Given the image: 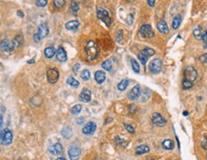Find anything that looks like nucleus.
Listing matches in <instances>:
<instances>
[{
	"label": "nucleus",
	"instance_id": "obj_21",
	"mask_svg": "<svg viewBox=\"0 0 207 160\" xmlns=\"http://www.w3.org/2000/svg\"><path fill=\"white\" fill-rule=\"evenodd\" d=\"M57 54V51H55V49L52 47H47L44 50V55L46 58H48V59H51V58L54 57V55Z\"/></svg>",
	"mask_w": 207,
	"mask_h": 160
},
{
	"label": "nucleus",
	"instance_id": "obj_28",
	"mask_svg": "<svg viewBox=\"0 0 207 160\" xmlns=\"http://www.w3.org/2000/svg\"><path fill=\"white\" fill-rule=\"evenodd\" d=\"M12 42H14V44L15 47H20V46L23 45V42H24V38H23V36L21 34H17L16 36L14 37V39L12 40Z\"/></svg>",
	"mask_w": 207,
	"mask_h": 160
},
{
	"label": "nucleus",
	"instance_id": "obj_51",
	"mask_svg": "<svg viewBox=\"0 0 207 160\" xmlns=\"http://www.w3.org/2000/svg\"><path fill=\"white\" fill-rule=\"evenodd\" d=\"M34 62H35V60L34 59V58H32V59H31V60L28 61V64H32V63H34Z\"/></svg>",
	"mask_w": 207,
	"mask_h": 160
},
{
	"label": "nucleus",
	"instance_id": "obj_18",
	"mask_svg": "<svg viewBox=\"0 0 207 160\" xmlns=\"http://www.w3.org/2000/svg\"><path fill=\"white\" fill-rule=\"evenodd\" d=\"M157 30H159V32H160L161 34H168V32H169L168 26H167L166 22L163 21V20H160L159 23H157Z\"/></svg>",
	"mask_w": 207,
	"mask_h": 160
},
{
	"label": "nucleus",
	"instance_id": "obj_46",
	"mask_svg": "<svg viewBox=\"0 0 207 160\" xmlns=\"http://www.w3.org/2000/svg\"><path fill=\"white\" fill-rule=\"evenodd\" d=\"M79 68H80V64H79V63H77V64H75V65H74L73 70H74L75 73H77V71L79 70Z\"/></svg>",
	"mask_w": 207,
	"mask_h": 160
},
{
	"label": "nucleus",
	"instance_id": "obj_48",
	"mask_svg": "<svg viewBox=\"0 0 207 160\" xmlns=\"http://www.w3.org/2000/svg\"><path fill=\"white\" fill-rule=\"evenodd\" d=\"M202 40L204 43H207V32H204V34L202 36Z\"/></svg>",
	"mask_w": 207,
	"mask_h": 160
},
{
	"label": "nucleus",
	"instance_id": "obj_57",
	"mask_svg": "<svg viewBox=\"0 0 207 160\" xmlns=\"http://www.w3.org/2000/svg\"><path fill=\"white\" fill-rule=\"evenodd\" d=\"M175 160H177V159H175Z\"/></svg>",
	"mask_w": 207,
	"mask_h": 160
},
{
	"label": "nucleus",
	"instance_id": "obj_2",
	"mask_svg": "<svg viewBox=\"0 0 207 160\" xmlns=\"http://www.w3.org/2000/svg\"><path fill=\"white\" fill-rule=\"evenodd\" d=\"M48 34H49L48 25L46 24V23H41V24L38 26L37 32L34 34V42H39L41 39L48 36Z\"/></svg>",
	"mask_w": 207,
	"mask_h": 160
},
{
	"label": "nucleus",
	"instance_id": "obj_19",
	"mask_svg": "<svg viewBox=\"0 0 207 160\" xmlns=\"http://www.w3.org/2000/svg\"><path fill=\"white\" fill-rule=\"evenodd\" d=\"M95 79H96L97 83L102 84L104 81L106 80V74H105V73L102 71H97V73H95Z\"/></svg>",
	"mask_w": 207,
	"mask_h": 160
},
{
	"label": "nucleus",
	"instance_id": "obj_23",
	"mask_svg": "<svg viewBox=\"0 0 207 160\" xmlns=\"http://www.w3.org/2000/svg\"><path fill=\"white\" fill-rule=\"evenodd\" d=\"M162 147L165 150H168V151H171V150H173L175 148V142L173 141V140L171 139H165L162 141Z\"/></svg>",
	"mask_w": 207,
	"mask_h": 160
},
{
	"label": "nucleus",
	"instance_id": "obj_44",
	"mask_svg": "<svg viewBox=\"0 0 207 160\" xmlns=\"http://www.w3.org/2000/svg\"><path fill=\"white\" fill-rule=\"evenodd\" d=\"M201 147L204 150H207V135L203 138V140L201 141Z\"/></svg>",
	"mask_w": 207,
	"mask_h": 160
},
{
	"label": "nucleus",
	"instance_id": "obj_30",
	"mask_svg": "<svg viewBox=\"0 0 207 160\" xmlns=\"http://www.w3.org/2000/svg\"><path fill=\"white\" fill-rule=\"evenodd\" d=\"M151 91L148 89V88H144V90L142 91V101L143 102H146L147 100L150 99L151 97Z\"/></svg>",
	"mask_w": 207,
	"mask_h": 160
},
{
	"label": "nucleus",
	"instance_id": "obj_33",
	"mask_svg": "<svg viewBox=\"0 0 207 160\" xmlns=\"http://www.w3.org/2000/svg\"><path fill=\"white\" fill-rule=\"evenodd\" d=\"M131 65H132V69H133V71H135V73H139L140 68H139V63H137V61L135 60V59H131Z\"/></svg>",
	"mask_w": 207,
	"mask_h": 160
},
{
	"label": "nucleus",
	"instance_id": "obj_20",
	"mask_svg": "<svg viewBox=\"0 0 207 160\" xmlns=\"http://www.w3.org/2000/svg\"><path fill=\"white\" fill-rule=\"evenodd\" d=\"M150 152V148L148 147L147 145H139L137 146L136 148V152L137 155H144V153H147Z\"/></svg>",
	"mask_w": 207,
	"mask_h": 160
},
{
	"label": "nucleus",
	"instance_id": "obj_13",
	"mask_svg": "<svg viewBox=\"0 0 207 160\" xmlns=\"http://www.w3.org/2000/svg\"><path fill=\"white\" fill-rule=\"evenodd\" d=\"M152 122L157 126L161 127V126H164L167 123V120L164 118L160 113H153V115H152Z\"/></svg>",
	"mask_w": 207,
	"mask_h": 160
},
{
	"label": "nucleus",
	"instance_id": "obj_11",
	"mask_svg": "<svg viewBox=\"0 0 207 160\" xmlns=\"http://www.w3.org/2000/svg\"><path fill=\"white\" fill-rule=\"evenodd\" d=\"M96 130H97V124L93 121H90L82 128V133H83L85 135H92L96 132Z\"/></svg>",
	"mask_w": 207,
	"mask_h": 160
},
{
	"label": "nucleus",
	"instance_id": "obj_6",
	"mask_svg": "<svg viewBox=\"0 0 207 160\" xmlns=\"http://www.w3.org/2000/svg\"><path fill=\"white\" fill-rule=\"evenodd\" d=\"M14 135L12 132L9 128H5L1 132V141L3 145H10L12 142Z\"/></svg>",
	"mask_w": 207,
	"mask_h": 160
},
{
	"label": "nucleus",
	"instance_id": "obj_32",
	"mask_svg": "<svg viewBox=\"0 0 207 160\" xmlns=\"http://www.w3.org/2000/svg\"><path fill=\"white\" fill-rule=\"evenodd\" d=\"M81 110H82V106L79 105V104H77V105H75L73 108H71V113L74 114V115H77V114L80 113Z\"/></svg>",
	"mask_w": 207,
	"mask_h": 160
},
{
	"label": "nucleus",
	"instance_id": "obj_12",
	"mask_svg": "<svg viewBox=\"0 0 207 160\" xmlns=\"http://www.w3.org/2000/svg\"><path fill=\"white\" fill-rule=\"evenodd\" d=\"M0 47H1V50L3 52H5V53H11V52L14 51L15 46L12 41H10L8 39H3Z\"/></svg>",
	"mask_w": 207,
	"mask_h": 160
},
{
	"label": "nucleus",
	"instance_id": "obj_49",
	"mask_svg": "<svg viewBox=\"0 0 207 160\" xmlns=\"http://www.w3.org/2000/svg\"><path fill=\"white\" fill-rule=\"evenodd\" d=\"M17 15L20 16V17H22V18L24 17V14H23L21 11H17Z\"/></svg>",
	"mask_w": 207,
	"mask_h": 160
},
{
	"label": "nucleus",
	"instance_id": "obj_37",
	"mask_svg": "<svg viewBox=\"0 0 207 160\" xmlns=\"http://www.w3.org/2000/svg\"><path fill=\"white\" fill-rule=\"evenodd\" d=\"M54 4L57 8H62L65 4H66V2H65L64 0H55Z\"/></svg>",
	"mask_w": 207,
	"mask_h": 160
},
{
	"label": "nucleus",
	"instance_id": "obj_45",
	"mask_svg": "<svg viewBox=\"0 0 207 160\" xmlns=\"http://www.w3.org/2000/svg\"><path fill=\"white\" fill-rule=\"evenodd\" d=\"M129 111H130V113H136L137 112V107L135 106L134 104H132V105L129 106Z\"/></svg>",
	"mask_w": 207,
	"mask_h": 160
},
{
	"label": "nucleus",
	"instance_id": "obj_53",
	"mask_svg": "<svg viewBox=\"0 0 207 160\" xmlns=\"http://www.w3.org/2000/svg\"><path fill=\"white\" fill-rule=\"evenodd\" d=\"M57 160H67V159H65L64 157H58Z\"/></svg>",
	"mask_w": 207,
	"mask_h": 160
},
{
	"label": "nucleus",
	"instance_id": "obj_52",
	"mask_svg": "<svg viewBox=\"0 0 207 160\" xmlns=\"http://www.w3.org/2000/svg\"><path fill=\"white\" fill-rule=\"evenodd\" d=\"M3 126V114H1V127Z\"/></svg>",
	"mask_w": 207,
	"mask_h": 160
},
{
	"label": "nucleus",
	"instance_id": "obj_47",
	"mask_svg": "<svg viewBox=\"0 0 207 160\" xmlns=\"http://www.w3.org/2000/svg\"><path fill=\"white\" fill-rule=\"evenodd\" d=\"M147 3L149 4V6H151V7H154V6H155L156 1H155V0H148Z\"/></svg>",
	"mask_w": 207,
	"mask_h": 160
},
{
	"label": "nucleus",
	"instance_id": "obj_22",
	"mask_svg": "<svg viewBox=\"0 0 207 160\" xmlns=\"http://www.w3.org/2000/svg\"><path fill=\"white\" fill-rule=\"evenodd\" d=\"M78 27H79V22L77 20L69 21L68 23H66V25H65V28L70 31H75Z\"/></svg>",
	"mask_w": 207,
	"mask_h": 160
},
{
	"label": "nucleus",
	"instance_id": "obj_1",
	"mask_svg": "<svg viewBox=\"0 0 207 160\" xmlns=\"http://www.w3.org/2000/svg\"><path fill=\"white\" fill-rule=\"evenodd\" d=\"M85 53L88 57V59L90 60H95L97 59L98 56V53H99V50H98L97 45L95 43L94 41H88L85 46Z\"/></svg>",
	"mask_w": 207,
	"mask_h": 160
},
{
	"label": "nucleus",
	"instance_id": "obj_54",
	"mask_svg": "<svg viewBox=\"0 0 207 160\" xmlns=\"http://www.w3.org/2000/svg\"><path fill=\"white\" fill-rule=\"evenodd\" d=\"M183 115H184V116L188 115V112H183Z\"/></svg>",
	"mask_w": 207,
	"mask_h": 160
},
{
	"label": "nucleus",
	"instance_id": "obj_9",
	"mask_svg": "<svg viewBox=\"0 0 207 160\" xmlns=\"http://www.w3.org/2000/svg\"><path fill=\"white\" fill-rule=\"evenodd\" d=\"M68 155L71 160H77L81 155V149L77 145L71 146L68 150Z\"/></svg>",
	"mask_w": 207,
	"mask_h": 160
},
{
	"label": "nucleus",
	"instance_id": "obj_17",
	"mask_svg": "<svg viewBox=\"0 0 207 160\" xmlns=\"http://www.w3.org/2000/svg\"><path fill=\"white\" fill-rule=\"evenodd\" d=\"M57 58L58 61L60 62H65L67 60V54L65 50L62 47H59L57 51Z\"/></svg>",
	"mask_w": 207,
	"mask_h": 160
},
{
	"label": "nucleus",
	"instance_id": "obj_24",
	"mask_svg": "<svg viewBox=\"0 0 207 160\" xmlns=\"http://www.w3.org/2000/svg\"><path fill=\"white\" fill-rule=\"evenodd\" d=\"M193 34H194V36H195L197 39H198V40H201L203 34H204V32H203V30L201 29V27L198 26V27H196L195 29H194Z\"/></svg>",
	"mask_w": 207,
	"mask_h": 160
},
{
	"label": "nucleus",
	"instance_id": "obj_42",
	"mask_svg": "<svg viewBox=\"0 0 207 160\" xmlns=\"http://www.w3.org/2000/svg\"><path fill=\"white\" fill-rule=\"evenodd\" d=\"M122 37H123V31L120 30V31H118V32H117V42H120L121 40H122Z\"/></svg>",
	"mask_w": 207,
	"mask_h": 160
},
{
	"label": "nucleus",
	"instance_id": "obj_31",
	"mask_svg": "<svg viewBox=\"0 0 207 160\" xmlns=\"http://www.w3.org/2000/svg\"><path fill=\"white\" fill-rule=\"evenodd\" d=\"M67 83L70 85V86L74 87V88H77L78 86H79V82H78V81L75 79V78H74L73 76H69L68 77Z\"/></svg>",
	"mask_w": 207,
	"mask_h": 160
},
{
	"label": "nucleus",
	"instance_id": "obj_15",
	"mask_svg": "<svg viewBox=\"0 0 207 160\" xmlns=\"http://www.w3.org/2000/svg\"><path fill=\"white\" fill-rule=\"evenodd\" d=\"M79 99L82 102L89 103L92 100V91L87 88H84L79 94Z\"/></svg>",
	"mask_w": 207,
	"mask_h": 160
},
{
	"label": "nucleus",
	"instance_id": "obj_29",
	"mask_svg": "<svg viewBox=\"0 0 207 160\" xmlns=\"http://www.w3.org/2000/svg\"><path fill=\"white\" fill-rule=\"evenodd\" d=\"M72 133H73V130L70 128V127H65L63 130H61V135L65 138H69V137L72 136Z\"/></svg>",
	"mask_w": 207,
	"mask_h": 160
},
{
	"label": "nucleus",
	"instance_id": "obj_36",
	"mask_svg": "<svg viewBox=\"0 0 207 160\" xmlns=\"http://www.w3.org/2000/svg\"><path fill=\"white\" fill-rule=\"evenodd\" d=\"M112 60L111 59H108L106 61H104L103 63H102V68L104 69V70H106V71H110L111 69H112Z\"/></svg>",
	"mask_w": 207,
	"mask_h": 160
},
{
	"label": "nucleus",
	"instance_id": "obj_40",
	"mask_svg": "<svg viewBox=\"0 0 207 160\" xmlns=\"http://www.w3.org/2000/svg\"><path fill=\"white\" fill-rule=\"evenodd\" d=\"M133 21H134V15L132 14H128L127 15V19H126V22L128 25H132L133 24Z\"/></svg>",
	"mask_w": 207,
	"mask_h": 160
},
{
	"label": "nucleus",
	"instance_id": "obj_43",
	"mask_svg": "<svg viewBox=\"0 0 207 160\" xmlns=\"http://www.w3.org/2000/svg\"><path fill=\"white\" fill-rule=\"evenodd\" d=\"M199 60L201 62V63H207V54L200 55V56L199 57Z\"/></svg>",
	"mask_w": 207,
	"mask_h": 160
},
{
	"label": "nucleus",
	"instance_id": "obj_56",
	"mask_svg": "<svg viewBox=\"0 0 207 160\" xmlns=\"http://www.w3.org/2000/svg\"><path fill=\"white\" fill-rule=\"evenodd\" d=\"M147 160H154V159H147Z\"/></svg>",
	"mask_w": 207,
	"mask_h": 160
},
{
	"label": "nucleus",
	"instance_id": "obj_38",
	"mask_svg": "<svg viewBox=\"0 0 207 160\" xmlns=\"http://www.w3.org/2000/svg\"><path fill=\"white\" fill-rule=\"evenodd\" d=\"M48 1L47 0H37L35 1V5L37 6V7H45L46 5H47Z\"/></svg>",
	"mask_w": 207,
	"mask_h": 160
},
{
	"label": "nucleus",
	"instance_id": "obj_35",
	"mask_svg": "<svg viewBox=\"0 0 207 160\" xmlns=\"http://www.w3.org/2000/svg\"><path fill=\"white\" fill-rule=\"evenodd\" d=\"M193 87V82H191V81H188V80H186L183 78V80H182V89L183 90H189V89H191V88Z\"/></svg>",
	"mask_w": 207,
	"mask_h": 160
},
{
	"label": "nucleus",
	"instance_id": "obj_50",
	"mask_svg": "<svg viewBox=\"0 0 207 160\" xmlns=\"http://www.w3.org/2000/svg\"><path fill=\"white\" fill-rule=\"evenodd\" d=\"M83 121H84V118H82V117H79V118L77 119V124L83 123Z\"/></svg>",
	"mask_w": 207,
	"mask_h": 160
},
{
	"label": "nucleus",
	"instance_id": "obj_34",
	"mask_svg": "<svg viewBox=\"0 0 207 160\" xmlns=\"http://www.w3.org/2000/svg\"><path fill=\"white\" fill-rule=\"evenodd\" d=\"M80 77H81L84 81H88V80H90V77H91V73H90V71H89L88 70H83V71H81Z\"/></svg>",
	"mask_w": 207,
	"mask_h": 160
},
{
	"label": "nucleus",
	"instance_id": "obj_4",
	"mask_svg": "<svg viewBox=\"0 0 207 160\" xmlns=\"http://www.w3.org/2000/svg\"><path fill=\"white\" fill-rule=\"evenodd\" d=\"M156 54V52L151 48H145L144 50H142L140 53L137 54V58L139 59V61L141 62L142 65H145L146 62L148 60V58L153 56L154 54Z\"/></svg>",
	"mask_w": 207,
	"mask_h": 160
},
{
	"label": "nucleus",
	"instance_id": "obj_16",
	"mask_svg": "<svg viewBox=\"0 0 207 160\" xmlns=\"http://www.w3.org/2000/svg\"><path fill=\"white\" fill-rule=\"evenodd\" d=\"M49 152L54 155H60L62 153V152H63V148H62L60 143H55V144H54L52 146L50 147Z\"/></svg>",
	"mask_w": 207,
	"mask_h": 160
},
{
	"label": "nucleus",
	"instance_id": "obj_3",
	"mask_svg": "<svg viewBox=\"0 0 207 160\" xmlns=\"http://www.w3.org/2000/svg\"><path fill=\"white\" fill-rule=\"evenodd\" d=\"M97 15L101 21L106 24L107 27H110L112 24V19L106 9H104L102 7H97Z\"/></svg>",
	"mask_w": 207,
	"mask_h": 160
},
{
	"label": "nucleus",
	"instance_id": "obj_27",
	"mask_svg": "<svg viewBox=\"0 0 207 160\" xmlns=\"http://www.w3.org/2000/svg\"><path fill=\"white\" fill-rule=\"evenodd\" d=\"M128 85H129V80H128V79H123V80H121L120 82L117 84V89H118V91H123L126 90V88L128 87Z\"/></svg>",
	"mask_w": 207,
	"mask_h": 160
},
{
	"label": "nucleus",
	"instance_id": "obj_14",
	"mask_svg": "<svg viewBox=\"0 0 207 160\" xmlns=\"http://www.w3.org/2000/svg\"><path fill=\"white\" fill-rule=\"evenodd\" d=\"M140 96V88L139 85H136L134 88L130 90V91L128 93V98L130 100H137Z\"/></svg>",
	"mask_w": 207,
	"mask_h": 160
},
{
	"label": "nucleus",
	"instance_id": "obj_7",
	"mask_svg": "<svg viewBox=\"0 0 207 160\" xmlns=\"http://www.w3.org/2000/svg\"><path fill=\"white\" fill-rule=\"evenodd\" d=\"M162 69V62L159 58H156L150 62V65H149V71H151L152 73H160Z\"/></svg>",
	"mask_w": 207,
	"mask_h": 160
},
{
	"label": "nucleus",
	"instance_id": "obj_5",
	"mask_svg": "<svg viewBox=\"0 0 207 160\" xmlns=\"http://www.w3.org/2000/svg\"><path fill=\"white\" fill-rule=\"evenodd\" d=\"M183 76H184V79L194 82L197 77H198V73H197L196 69L192 66H187L184 69V71H183Z\"/></svg>",
	"mask_w": 207,
	"mask_h": 160
},
{
	"label": "nucleus",
	"instance_id": "obj_8",
	"mask_svg": "<svg viewBox=\"0 0 207 160\" xmlns=\"http://www.w3.org/2000/svg\"><path fill=\"white\" fill-rule=\"evenodd\" d=\"M47 79L48 82L52 84L57 82V80L59 79V71L57 69L55 68L49 69L47 71Z\"/></svg>",
	"mask_w": 207,
	"mask_h": 160
},
{
	"label": "nucleus",
	"instance_id": "obj_41",
	"mask_svg": "<svg viewBox=\"0 0 207 160\" xmlns=\"http://www.w3.org/2000/svg\"><path fill=\"white\" fill-rule=\"evenodd\" d=\"M124 127H125V129H126L130 133H135V129H134L133 126L129 125V124H124Z\"/></svg>",
	"mask_w": 207,
	"mask_h": 160
},
{
	"label": "nucleus",
	"instance_id": "obj_26",
	"mask_svg": "<svg viewBox=\"0 0 207 160\" xmlns=\"http://www.w3.org/2000/svg\"><path fill=\"white\" fill-rule=\"evenodd\" d=\"M69 11H70L73 14H77L78 11H79V5H78V3L77 1H72Z\"/></svg>",
	"mask_w": 207,
	"mask_h": 160
},
{
	"label": "nucleus",
	"instance_id": "obj_39",
	"mask_svg": "<svg viewBox=\"0 0 207 160\" xmlns=\"http://www.w3.org/2000/svg\"><path fill=\"white\" fill-rule=\"evenodd\" d=\"M116 140H117V144L120 145V146H122V147H126V146L128 145V142H127V141H125V140L119 138L118 136L116 138Z\"/></svg>",
	"mask_w": 207,
	"mask_h": 160
},
{
	"label": "nucleus",
	"instance_id": "obj_25",
	"mask_svg": "<svg viewBox=\"0 0 207 160\" xmlns=\"http://www.w3.org/2000/svg\"><path fill=\"white\" fill-rule=\"evenodd\" d=\"M180 23H181V16L179 14H177L175 17L173 19V22H172V28L174 30H177L179 29V27L180 26Z\"/></svg>",
	"mask_w": 207,
	"mask_h": 160
},
{
	"label": "nucleus",
	"instance_id": "obj_10",
	"mask_svg": "<svg viewBox=\"0 0 207 160\" xmlns=\"http://www.w3.org/2000/svg\"><path fill=\"white\" fill-rule=\"evenodd\" d=\"M139 34L144 38H151L154 36V32L152 30V27L148 24H144L139 29Z\"/></svg>",
	"mask_w": 207,
	"mask_h": 160
},
{
	"label": "nucleus",
	"instance_id": "obj_55",
	"mask_svg": "<svg viewBox=\"0 0 207 160\" xmlns=\"http://www.w3.org/2000/svg\"><path fill=\"white\" fill-rule=\"evenodd\" d=\"M203 48H204V49H207V43H204V45H203Z\"/></svg>",
	"mask_w": 207,
	"mask_h": 160
}]
</instances>
